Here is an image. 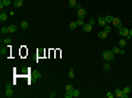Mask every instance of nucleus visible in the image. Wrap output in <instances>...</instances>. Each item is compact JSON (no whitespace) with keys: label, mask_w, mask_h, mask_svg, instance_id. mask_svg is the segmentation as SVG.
<instances>
[{"label":"nucleus","mask_w":132,"mask_h":98,"mask_svg":"<svg viewBox=\"0 0 132 98\" xmlns=\"http://www.w3.org/2000/svg\"><path fill=\"white\" fill-rule=\"evenodd\" d=\"M101 56H103V59H104L106 62H112L113 59H114V53H113L112 50H104Z\"/></svg>","instance_id":"nucleus-1"},{"label":"nucleus","mask_w":132,"mask_h":98,"mask_svg":"<svg viewBox=\"0 0 132 98\" xmlns=\"http://www.w3.org/2000/svg\"><path fill=\"white\" fill-rule=\"evenodd\" d=\"M13 94H15V91H13V88H12V85H7V86H6V91L3 92V97H6V98H12Z\"/></svg>","instance_id":"nucleus-2"},{"label":"nucleus","mask_w":132,"mask_h":98,"mask_svg":"<svg viewBox=\"0 0 132 98\" xmlns=\"http://www.w3.org/2000/svg\"><path fill=\"white\" fill-rule=\"evenodd\" d=\"M119 35L122 37V38H126V40L131 38L129 37V29L128 28H123V26H120V28H119Z\"/></svg>","instance_id":"nucleus-3"},{"label":"nucleus","mask_w":132,"mask_h":98,"mask_svg":"<svg viewBox=\"0 0 132 98\" xmlns=\"http://www.w3.org/2000/svg\"><path fill=\"white\" fill-rule=\"evenodd\" d=\"M114 97H117V98H126L128 95L123 92V89H116V91H114Z\"/></svg>","instance_id":"nucleus-4"},{"label":"nucleus","mask_w":132,"mask_h":98,"mask_svg":"<svg viewBox=\"0 0 132 98\" xmlns=\"http://www.w3.org/2000/svg\"><path fill=\"white\" fill-rule=\"evenodd\" d=\"M10 4H12L10 0H0V10H3V7H7Z\"/></svg>","instance_id":"nucleus-5"},{"label":"nucleus","mask_w":132,"mask_h":98,"mask_svg":"<svg viewBox=\"0 0 132 98\" xmlns=\"http://www.w3.org/2000/svg\"><path fill=\"white\" fill-rule=\"evenodd\" d=\"M114 54H125V48H120V47H113V48H110Z\"/></svg>","instance_id":"nucleus-6"},{"label":"nucleus","mask_w":132,"mask_h":98,"mask_svg":"<svg viewBox=\"0 0 132 98\" xmlns=\"http://www.w3.org/2000/svg\"><path fill=\"white\" fill-rule=\"evenodd\" d=\"M78 18H81V19H84L85 18V15H87V10L85 9H82V7H78Z\"/></svg>","instance_id":"nucleus-7"},{"label":"nucleus","mask_w":132,"mask_h":98,"mask_svg":"<svg viewBox=\"0 0 132 98\" xmlns=\"http://www.w3.org/2000/svg\"><path fill=\"white\" fill-rule=\"evenodd\" d=\"M112 24H113V26H114V28H117V29L120 28V26H122V22H120V19H119V18H114Z\"/></svg>","instance_id":"nucleus-8"},{"label":"nucleus","mask_w":132,"mask_h":98,"mask_svg":"<svg viewBox=\"0 0 132 98\" xmlns=\"http://www.w3.org/2000/svg\"><path fill=\"white\" fill-rule=\"evenodd\" d=\"M97 22H98V25H101V26H106V25H107V22H106V19H104L103 16H100V18L97 19Z\"/></svg>","instance_id":"nucleus-9"},{"label":"nucleus","mask_w":132,"mask_h":98,"mask_svg":"<svg viewBox=\"0 0 132 98\" xmlns=\"http://www.w3.org/2000/svg\"><path fill=\"white\" fill-rule=\"evenodd\" d=\"M7 18H9V15L4 13V12H2V15H0V22H6Z\"/></svg>","instance_id":"nucleus-10"},{"label":"nucleus","mask_w":132,"mask_h":98,"mask_svg":"<svg viewBox=\"0 0 132 98\" xmlns=\"http://www.w3.org/2000/svg\"><path fill=\"white\" fill-rule=\"evenodd\" d=\"M97 35H98V38H100V40H104V38H107V35H109V34H107L106 31H101V32H98Z\"/></svg>","instance_id":"nucleus-11"},{"label":"nucleus","mask_w":132,"mask_h":98,"mask_svg":"<svg viewBox=\"0 0 132 98\" xmlns=\"http://www.w3.org/2000/svg\"><path fill=\"white\" fill-rule=\"evenodd\" d=\"M82 29H84L85 32H91V29H92V26H91L90 24H85L84 26H82Z\"/></svg>","instance_id":"nucleus-12"},{"label":"nucleus","mask_w":132,"mask_h":98,"mask_svg":"<svg viewBox=\"0 0 132 98\" xmlns=\"http://www.w3.org/2000/svg\"><path fill=\"white\" fill-rule=\"evenodd\" d=\"M119 47L122 48V47H126V38H122L120 37V41H119Z\"/></svg>","instance_id":"nucleus-13"},{"label":"nucleus","mask_w":132,"mask_h":98,"mask_svg":"<svg viewBox=\"0 0 132 98\" xmlns=\"http://www.w3.org/2000/svg\"><path fill=\"white\" fill-rule=\"evenodd\" d=\"M22 4H24V0H15V3H13V6L15 7H21Z\"/></svg>","instance_id":"nucleus-14"},{"label":"nucleus","mask_w":132,"mask_h":98,"mask_svg":"<svg viewBox=\"0 0 132 98\" xmlns=\"http://www.w3.org/2000/svg\"><path fill=\"white\" fill-rule=\"evenodd\" d=\"M104 19H106V22H107V24H112L114 18H113L112 15H107V16H104Z\"/></svg>","instance_id":"nucleus-15"},{"label":"nucleus","mask_w":132,"mask_h":98,"mask_svg":"<svg viewBox=\"0 0 132 98\" xmlns=\"http://www.w3.org/2000/svg\"><path fill=\"white\" fill-rule=\"evenodd\" d=\"M28 26H29V24L26 22V21H22V22H21V28L22 29H28Z\"/></svg>","instance_id":"nucleus-16"},{"label":"nucleus","mask_w":132,"mask_h":98,"mask_svg":"<svg viewBox=\"0 0 132 98\" xmlns=\"http://www.w3.org/2000/svg\"><path fill=\"white\" fill-rule=\"evenodd\" d=\"M75 22H76V25H78V26H84V25H85V22H84V19H81V18H78V19L75 21Z\"/></svg>","instance_id":"nucleus-17"},{"label":"nucleus","mask_w":132,"mask_h":98,"mask_svg":"<svg viewBox=\"0 0 132 98\" xmlns=\"http://www.w3.org/2000/svg\"><path fill=\"white\" fill-rule=\"evenodd\" d=\"M16 32V25H9V34H15Z\"/></svg>","instance_id":"nucleus-18"},{"label":"nucleus","mask_w":132,"mask_h":98,"mask_svg":"<svg viewBox=\"0 0 132 98\" xmlns=\"http://www.w3.org/2000/svg\"><path fill=\"white\" fill-rule=\"evenodd\" d=\"M72 94H73V98H78V97L81 95V91H79V89H73Z\"/></svg>","instance_id":"nucleus-19"},{"label":"nucleus","mask_w":132,"mask_h":98,"mask_svg":"<svg viewBox=\"0 0 132 98\" xmlns=\"http://www.w3.org/2000/svg\"><path fill=\"white\" fill-rule=\"evenodd\" d=\"M2 34H3V35L9 34V26H2Z\"/></svg>","instance_id":"nucleus-20"},{"label":"nucleus","mask_w":132,"mask_h":98,"mask_svg":"<svg viewBox=\"0 0 132 98\" xmlns=\"http://www.w3.org/2000/svg\"><path fill=\"white\" fill-rule=\"evenodd\" d=\"M76 28H78L76 22H70V24H69V29H72V31H73V29H76Z\"/></svg>","instance_id":"nucleus-21"},{"label":"nucleus","mask_w":132,"mask_h":98,"mask_svg":"<svg viewBox=\"0 0 132 98\" xmlns=\"http://www.w3.org/2000/svg\"><path fill=\"white\" fill-rule=\"evenodd\" d=\"M76 3H78V0H69V7H75Z\"/></svg>","instance_id":"nucleus-22"},{"label":"nucleus","mask_w":132,"mask_h":98,"mask_svg":"<svg viewBox=\"0 0 132 98\" xmlns=\"http://www.w3.org/2000/svg\"><path fill=\"white\" fill-rule=\"evenodd\" d=\"M103 69H104V70H112V66H110V62H107L106 64H104V66H103Z\"/></svg>","instance_id":"nucleus-23"},{"label":"nucleus","mask_w":132,"mask_h":98,"mask_svg":"<svg viewBox=\"0 0 132 98\" xmlns=\"http://www.w3.org/2000/svg\"><path fill=\"white\" fill-rule=\"evenodd\" d=\"M103 31H106L107 34H110V32H112V26H110V25H106V26H104V29H103Z\"/></svg>","instance_id":"nucleus-24"},{"label":"nucleus","mask_w":132,"mask_h":98,"mask_svg":"<svg viewBox=\"0 0 132 98\" xmlns=\"http://www.w3.org/2000/svg\"><path fill=\"white\" fill-rule=\"evenodd\" d=\"M123 92H125L126 95H129V94H131V86H125V88H123Z\"/></svg>","instance_id":"nucleus-25"},{"label":"nucleus","mask_w":132,"mask_h":98,"mask_svg":"<svg viewBox=\"0 0 132 98\" xmlns=\"http://www.w3.org/2000/svg\"><path fill=\"white\" fill-rule=\"evenodd\" d=\"M69 78H70V79H73V78H75V72H73V69H70V70H69Z\"/></svg>","instance_id":"nucleus-26"},{"label":"nucleus","mask_w":132,"mask_h":98,"mask_svg":"<svg viewBox=\"0 0 132 98\" xmlns=\"http://www.w3.org/2000/svg\"><path fill=\"white\" fill-rule=\"evenodd\" d=\"M10 42H12V38H10V37H7V38H4V44H10Z\"/></svg>","instance_id":"nucleus-27"},{"label":"nucleus","mask_w":132,"mask_h":98,"mask_svg":"<svg viewBox=\"0 0 132 98\" xmlns=\"http://www.w3.org/2000/svg\"><path fill=\"white\" fill-rule=\"evenodd\" d=\"M66 91H73V86L72 85H70V84H68V85H66V88H65Z\"/></svg>","instance_id":"nucleus-28"},{"label":"nucleus","mask_w":132,"mask_h":98,"mask_svg":"<svg viewBox=\"0 0 132 98\" xmlns=\"http://www.w3.org/2000/svg\"><path fill=\"white\" fill-rule=\"evenodd\" d=\"M106 97H107V98H113V97H114V92H107Z\"/></svg>","instance_id":"nucleus-29"},{"label":"nucleus","mask_w":132,"mask_h":98,"mask_svg":"<svg viewBox=\"0 0 132 98\" xmlns=\"http://www.w3.org/2000/svg\"><path fill=\"white\" fill-rule=\"evenodd\" d=\"M88 24H90L91 26H92V25H95V19H90V21H88Z\"/></svg>","instance_id":"nucleus-30"},{"label":"nucleus","mask_w":132,"mask_h":98,"mask_svg":"<svg viewBox=\"0 0 132 98\" xmlns=\"http://www.w3.org/2000/svg\"><path fill=\"white\" fill-rule=\"evenodd\" d=\"M56 97H57L56 92H51V94H50V98H56Z\"/></svg>","instance_id":"nucleus-31"},{"label":"nucleus","mask_w":132,"mask_h":98,"mask_svg":"<svg viewBox=\"0 0 132 98\" xmlns=\"http://www.w3.org/2000/svg\"><path fill=\"white\" fill-rule=\"evenodd\" d=\"M129 37H131V38H132V28H131V29H129Z\"/></svg>","instance_id":"nucleus-32"}]
</instances>
